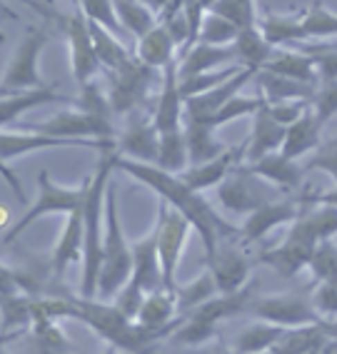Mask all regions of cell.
Listing matches in <instances>:
<instances>
[{
	"instance_id": "obj_5",
	"label": "cell",
	"mask_w": 337,
	"mask_h": 354,
	"mask_svg": "<svg viewBox=\"0 0 337 354\" xmlns=\"http://www.w3.org/2000/svg\"><path fill=\"white\" fill-rule=\"evenodd\" d=\"M88 187H90V177L83 185H78V187H65V185H57L55 180L43 170L38 175V197L33 200L30 209H26V215L20 217L18 222H13V225L3 232V245L15 242V237L26 227H30L35 220H40V217L55 215V212L71 215L73 209L83 207Z\"/></svg>"
},
{
	"instance_id": "obj_44",
	"label": "cell",
	"mask_w": 337,
	"mask_h": 354,
	"mask_svg": "<svg viewBox=\"0 0 337 354\" xmlns=\"http://www.w3.org/2000/svg\"><path fill=\"white\" fill-rule=\"evenodd\" d=\"M302 26H305L307 38H337V13L315 0L305 15H302Z\"/></svg>"
},
{
	"instance_id": "obj_30",
	"label": "cell",
	"mask_w": 337,
	"mask_h": 354,
	"mask_svg": "<svg viewBox=\"0 0 337 354\" xmlns=\"http://www.w3.org/2000/svg\"><path fill=\"white\" fill-rule=\"evenodd\" d=\"M327 342H330V335L325 332L322 322L300 324V327L285 329V335H282L280 342L273 347V352H280V354H318V352H325Z\"/></svg>"
},
{
	"instance_id": "obj_51",
	"label": "cell",
	"mask_w": 337,
	"mask_h": 354,
	"mask_svg": "<svg viewBox=\"0 0 337 354\" xmlns=\"http://www.w3.org/2000/svg\"><path fill=\"white\" fill-rule=\"evenodd\" d=\"M305 53H310L315 60L320 82L337 80V45L335 43H320V45H305Z\"/></svg>"
},
{
	"instance_id": "obj_52",
	"label": "cell",
	"mask_w": 337,
	"mask_h": 354,
	"mask_svg": "<svg viewBox=\"0 0 337 354\" xmlns=\"http://www.w3.org/2000/svg\"><path fill=\"white\" fill-rule=\"evenodd\" d=\"M145 297H147V292L140 287V282H135V279L130 277L125 285L120 287V290L115 292L113 304L125 317H130V319H138V315H140V307H143V302H145Z\"/></svg>"
},
{
	"instance_id": "obj_23",
	"label": "cell",
	"mask_w": 337,
	"mask_h": 354,
	"mask_svg": "<svg viewBox=\"0 0 337 354\" xmlns=\"http://www.w3.org/2000/svg\"><path fill=\"white\" fill-rule=\"evenodd\" d=\"M83 250H85V220H83V207L73 209L65 222L63 234L57 240L55 250H53L51 267L57 277H63V272L71 265L80 262L83 265Z\"/></svg>"
},
{
	"instance_id": "obj_34",
	"label": "cell",
	"mask_w": 337,
	"mask_h": 354,
	"mask_svg": "<svg viewBox=\"0 0 337 354\" xmlns=\"http://www.w3.org/2000/svg\"><path fill=\"white\" fill-rule=\"evenodd\" d=\"M257 28L265 35V40L273 48H285L307 40L302 15H282V13H265L257 20Z\"/></svg>"
},
{
	"instance_id": "obj_43",
	"label": "cell",
	"mask_w": 337,
	"mask_h": 354,
	"mask_svg": "<svg viewBox=\"0 0 337 354\" xmlns=\"http://www.w3.org/2000/svg\"><path fill=\"white\" fill-rule=\"evenodd\" d=\"M242 65H225L220 70H210V73H200V75H190V77H180V93L183 97H192V95H200V93H208V90L217 88L220 82L230 80V77L240 73Z\"/></svg>"
},
{
	"instance_id": "obj_22",
	"label": "cell",
	"mask_w": 337,
	"mask_h": 354,
	"mask_svg": "<svg viewBox=\"0 0 337 354\" xmlns=\"http://www.w3.org/2000/svg\"><path fill=\"white\" fill-rule=\"evenodd\" d=\"M240 162H245V145L235 147V150L228 147L220 158L208 160V162H200V165H190L188 170L180 172V177L188 183V187L203 192L208 187H217Z\"/></svg>"
},
{
	"instance_id": "obj_42",
	"label": "cell",
	"mask_w": 337,
	"mask_h": 354,
	"mask_svg": "<svg viewBox=\"0 0 337 354\" xmlns=\"http://www.w3.org/2000/svg\"><path fill=\"white\" fill-rule=\"evenodd\" d=\"M215 295H220V290H217V282H215V277H212V272L208 270V272H205L203 277L192 279L190 285L178 287L180 315H185V312L195 310V307H200L203 302L212 299Z\"/></svg>"
},
{
	"instance_id": "obj_37",
	"label": "cell",
	"mask_w": 337,
	"mask_h": 354,
	"mask_svg": "<svg viewBox=\"0 0 337 354\" xmlns=\"http://www.w3.org/2000/svg\"><path fill=\"white\" fill-rule=\"evenodd\" d=\"M285 335V327L273 322H257L253 327L242 329L240 335L233 342V349L240 354H257V352H273V347L280 342V337Z\"/></svg>"
},
{
	"instance_id": "obj_39",
	"label": "cell",
	"mask_w": 337,
	"mask_h": 354,
	"mask_svg": "<svg viewBox=\"0 0 337 354\" xmlns=\"http://www.w3.org/2000/svg\"><path fill=\"white\" fill-rule=\"evenodd\" d=\"M273 45L267 43L265 35L260 32V28H245L240 30L235 40V53H237V63L242 68H257L267 63V57L273 55Z\"/></svg>"
},
{
	"instance_id": "obj_2",
	"label": "cell",
	"mask_w": 337,
	"mask_h": 354,
	"mask_svg": "<svg viewBox=\"0 0 337 354\" xmlns=\"http://www.w3.org/2000/svg\"><path fill=\"white\" fill-rule=\"evenodd\" d=\"M118 150H102V160L98 165L95 175L90 177V187L83 203L85 220V250H83V282L80 295L83 297H98V277L102 265V240H105V197H108V180L115 170Z\"/></svg>"
},
{
	"instance_id": "obj_21",
	"label": "cell",
	"mask_w": 337,
	"mask_h": 354,
	"mask_svg": "<svg viewBox=\"0 0 337 354\" xmlns=\"http://www.w3.org/2000/svg\"><path fill=\"white\" fill-rule=\"evenodd\" d=\"M253 175L262 177L265 183H273L282 190H298L302 187V177H305V165H300L298 160L287 158L280 150L270 152V155H262L260 160H253V162H245Z\"/></svg>"
},
{
	"instance_id": "obj_12",
	"label": "cell",
	"mask_w": 337,
	"mask_h": 354,
	"mask_svg": "<svg viewBox=\"0 0 337 354\" xmlns=\"http://www.w3.org/2000/svg\"><path fill=\"white\" fill-rule=\"evenodd\" d=\"M30 130L71 140H115L113 122L108 118H98V115L85 113L80 108L60 110L45 122L30 125Z\"/></svg>"
},
{
	"instance_id": "obj_7",
	"label": "cell",
	"mask_w": 337,
	"mask_h": 354,
	"mask_svg": "<svg viewBox=\"0 0 337 354\" xmlns=\"http://www.w3.org/2000/svg\"><path fill=\"white\" fill-rule=\"evenodd\" d=\"M188 225H190V220L180 209L170 207L165 200H160L155 240H158L160 267H163V285L170 292H178L175 277H178L180 254H183L185 240H188Z\"/></svg>"
},
{
	"instance_id": "obj_15",
	"label": "cell",
	"mask_w": 337,
	"mask_h": 354,
	"mask_svg": "<svg viewBox=\"0 0 337 354\" xmlns=\"http://www.w3.org/2000/svg\"><path fill=\"white\" fill-rule=\"evenodd\" d=\"M208 270L217 282L220 295H233L242 290L250 279V259L240 245H233V240H225L217 245L212 254H208Z\"/></svg>"
},
{
	"instance_id": "obj_40",
	"label": "cell",
	"mask_w": 337,
	"mask_h": 354,
	"mask_svg": "<svg viewBox=\"0 0 337 354\" xmlns=\"http://www.w3.org/2000/svg\"><path fill=\"white\" fill-rule=\"evenodd\" d=\"M155 165L167 172H175V175L188 170V165H190V152H188L185 127L160 135V155H158V162Z\"/></svg>"
},
{
	"instance_id": "obj_3",
	"label": "cell",
	"mask_w": 337,
	"mask_h": 354,
	"mask_svg": "<svg viewBox=\"0 0 337 354\" xmlns=\"http://www.w3.org/2000/svg\"><path fill=\"white\" fill-rule=\"evenodd\" d=\"M133 277V242L125 240L120 215H118V197L115 185H108L105 197V240H102V265L98 277V297L110 299L115 292Z\"/></svg>"
},
{
	"instance_id": "obj_10",
	"label": "cell",
	"mask_w": 337,
	"mask_h": 354,
	"mask_svg": "<svg viewBox=\"0 0 337 354\" xmlns=\"http://www.w3.org/2000/svg\"><path fill=\"white\" fill-rule=\"evenodd\" d=\"M248 312L257 319L280 324V327H300V324L322 322L325 317L312 307L310 297H300V295H267L250 302Z\"/></svg>"
},
{
	"instance_id": "obj_20",
	"label": "cell",
	"mask_w": 337,
	"mask_h": 354,
	"mask_svg": "<svg viewBox=\"0 0 337 354\" xmlns=\"http://www.w3.org/2000/svg\"><path fill=\"white\" fill-rule=\"evenodd\" d=\"M75 302L80 307V322L93 327V332L100 335L105 342H110V344H115V342L120 339L125 335V329L130 327V322H133L115 304L98 302V297H80Z\"/></svg>"
},
{
	"instance_id": "obj_1",
	"label": "cell",
	"mask_w": 337,
	"mask_h": 354,
	"mask_svg": "<svg viewBox=\"0 0 337 354\" xmlns=\"http://www.w3.org/2000/svg\"><path fill=\"white\" fill-rule=\"evenodd\" d=\"M115 170H122L127 175L138 180V183L147 185L150 190L158 192L163 200H165L170 207L180 209L188 220H190V227H195V232L200 234V240L205 245V252L212 254L217 250V245L225 240H237L240 237V227L230 225L228 220L217 215L212 205L203 197V192L188 187L183 177L175 175V172H167L163 167L153 162H140V160H130L122 158L118 152V160H115Z\"/></svg>"
},
{
	"instance_id": "obj_56",
	"label": "cell",
	"mask_w": 337,
	"mask_h": 354,
	"mask_svg": "<svg viewBox=\"0 0 337 354\" xmlns=\"http://www.w3.org/2000/svg\"><path fill=\"white\" fill-rule=\"evenodd\" d=\"M312 203H327V205H335V207H337V187H332V190L315 195V197H312Z\"/></svg>"
},
{
	"instance_id": "obj_16",
	"label": "cell",
	"mask_w": 337,
	"mask_h": 354,
	"mask_svg": "<svg viewBox=\"0 0 337 354\" xmlns=\"http://www.w3.org/2000/svg\"><path fill=\"white\" fill-rule=\"evenodd\" d=\"M255 75H257V68H242L240 73H235L230 80L220 82L217 88L208 90V93H200V95L185 97V118H188V120L210 122L212 115L223 108L228 100H233L237 93H242V88H245L250 80H255Z\"/></svg>"
},
{
	"instance_id": "obj_26",
	"label": "cell",
	"mask_w": 337,
	"mask_h": 354,
	"mask_svg": "<svg viewBox=\"0 0 337 354\" xmlns=\"http://www.w3.org/2000/svg\"><path fill=\"white\" fill-rule=\"evenodd\" d=\"M63 100H68V97L60 95L53 85L33 88V90H18V93H3V100H0V122H3V127H10L13 122H18V118L26 110L40 108V105H48V102H63Z\"/></svg>"
},
{
	"instance_id": "obj_4",
	"label": "cell",
	"mask_w": 337,
	"mask_h": 354,
	"mask_svg": "<svg viewBox=\"0 0 337 354\" xmlns=\"http://www.w3.org/2000/svg\"><path fill=\"white\" fill-rule=\"evenodd\" d=\"M253 292L255 285H245L242 290L233 292V295H215L212 299L203 302L195 310L185 312L180 327L172 332L170 339L180 347H195V344H203V342L212 339L217 324L225 317L240 315L242 310H248L250 302H253Z\"/></svg>"
},
{
	"instance_id": "obj_13",
	"label": "cell",
	"mask_w": 337,
	"mask_h": 354,
	"mask_svg": "<svg viewBox=\"0 0 337 354\" xmlns=\"http://www.w3.org/2000/svg\"><path fill=\"white\" fill-rule=\"evenodd\" d=\"M262 177L253 175L245 165H237L235 170L217 185V200L225 209L237 215H250L270 200V190L260 185Z\"/></svg>"
},
{
	"instance_id": "obj_35",
	"label": "cell",
	"mask_w": 337,
	"mask_h": 354,
	"mask_svg": "<svg viewBox=\"0 0 337 354\" xmlns=\"http://www.w3.org/2000/svg\"><path fill=\"white\" fill-rule=\"evenodd\" d=\"M215 130L210 122L188 120L185 118V138H188V152H190V165L208 162V160L220 158L228 147L215 140Z\"/></svg>"
},
{
	"instance_id": "obj_41",
	"label": "cell",
	"mask_w": 337,
	"mask_h": 354,
	"mask_svg": "<svg viewBox=\"0 0 337 354\" xmlns=\"http://www.w3.org/2000/svg\"><path fill=\"white\" fill-rule=\"evenodd\" d=\"M237 35H240V28H237L235 23H230L223 15L208 10V13L203 15L200 30H197V43L230 45V43H235Z\"/></svg>"
},
{
	"instance_id": "obj_27",
	"label": "cell",
	"mask_w": 337,
	"mask_h": 354,
	"mask_svg": "<svg viewBox=\"0 0 337 354\" xmlns=\"http://www.w3.org/2000/svg\"><path fill=\"white\" fill-rule=\"evenodd\" d=\"M178 43L170 35V30L165 28V23H158L150 32H145L143 38H138V50L135 55L140 57L143 63L150 65V68L163 70L165 65L175 63L178 60Z\"/></svg>"
},
{
	"instance_id": "obj_47",
	"label": "cell",
	"mask_w": 337,
	"mask_h": 354,
	"mask_svg": "<svg viewBox=\"0 0 337 354\" xmlns=\"http://www.w3.org/2000/svg\"><path fill=\"white\" fill-rule=\"evenodd\" d=\"M310 270L312 279L320 282V279H330L337 277V245L332 240H320L318 247H315V252L310 257Z\"/></svg>"
},
{
	"instance_id": "obj_6",
	"label": "cell",
	"mask_w": 337,
	"mask_h": 354,
	"mask_svg": "<svg viewBox=\"0 0 337 354\" xmlns=\"http://www.w3.org/2000/svg\"><path fill=\"white\" fill-rule=\"evenodd\" d=\"M320 237L315 234L312 225L307 222L305 212L295 222H290V232L280 245L270 247L260 254V259L267 267H273L275 272L282 277H295L310 265V257L318 247Z\"/></svg>"
},
{
	"instance_id": "obj_46",
	"label": "cell",
	"mask_w": 337,
	"mask_h": 354,
	"mask_svg": "<svg viewBox=\"0 0 337 354\" xmlns=\"http://www.w3.org/2000/svg\"><path fill=\"white\" fill-rule=\"evenodd\" d=\"M262 105H265V97H245L237 93L233 100H228L223 108L212 115L210 125L220 127V125H228V122L237 120V118H245V115H255Z\"/></svg>"
},
{
	"instance_id": "obj_54",
	"label": "cell",
	"mask_w": 337,
	"mask_h": 354,
	"mask_svg": "<svg viewBox=\"0 0 337 354\" xmlns=\"http://www.w3.org/2000/svg\"><path fill=\"white\" fill-rule=\"evenodd\" d=\"M312 307L322 317H337V277L320 279L310 295Z\"/></svg>"
},
{
	"instance_id": "obj_29",
	"label": "cell",
	"mask_w": 337,
	"mask_h": 354,
	"mask_svg": "<svg viewBox=\"0 0 337 354\" xmlns=\"http://www.w3.org/2000/svg\"><path fill=\"white\" fill-rule=\"evenodd\" d=\"M257 85L262 90V97L265 102H287V100H310L312 93L318 85H310V82L293 80V77L277 75L273 70L260 68L257 75H255Z\"/></svg>"
},
{
	"instance_id": "obj_57",
	"label": "cell",
	"mask_w": 337,
	"mask_h": 354,
	"mask_svg": "<svg viewBox=\"0 0 337 354\" xmlns=\"http://www.w3.org/2000/svg\"><path fill=\"white\" fill-rule=\"evenodd\" d=\"M325 332L330 335V339H337V317H330V319H322Z\"/></svg>"
},
{
	"instance_id": "obj_53",
	"label": "cell",
	"mask_w": 337,
	"mask_h": 354,
	"mask_svg": "<svg viewBox=\"0 0 337 354\" xmlns=\"http://www.w3.org/2000/svg\"><path fill=\"white\" fill-rule=\"evenodd\" d=\"M310 170H320V172H325V175H330L337 185V135L330 140H325V142H320L315 155L305 162V172H310Z\"/></svg>"
},
{
	"instance_id": "obj_24",
	"label": "cell",
	"mask_w": 337,
	"mask_h": 354,
	"mask_svg": "<svg viewBox=\"0 0 337 354\" xmlns=\"http://www.w3.org/2000/svg\"><path fill=\"white\" fill-rule=\"evenodd\" d=\"M287 125L277 122L273 115L267 113V108L262 105L257 113L253 115V133L245 140V162L260 160L262 155L277 152L285 142Z\"/></svg>"
},
{
	"instance_id": "obj_19",
	"label": "cell",
	"mask_w": 337,
	"mask_h": 354,
	"mask_svg": "<svg viewBox=\"0 0 337 354\" xmlns=\"http://www.w3.org/2000/svg\"><path fill=\"white\" fill-rule=\"evenodd\" d=\"M115 150L122 158L140 160V162H158L160 155V130L153 118H135L130 125L118 135Z\"/></svg>"
},
{
	"instance_id": "obj_55",
	"label": "cell",
	"mask_w": 337,
	"mask_h": 354,
	"mask_svg": "<svg viewBox=\"0 0 337 354\" xmlns=\"http://www.w3.org/2000/svg\"><path fill=\"white\" fill-rule=\"evenodd\" d=\"M267 113L273 115L275 120L282 122V125H293L298 118L307 113L310 108V100H287V102H265Z\"/></svg>"
},
{
	"instance_id": "obj_14",
	"label": "cell",
	"mask_w": 337,
	"mask_h": 354,
	"mask_svg": "<svg viewBox=\"0 0 337 354\" xmlns=\"http://www.w3.org/2000/svg\"><path fill=\"white\" fill-rule=\"evenodd\" d=\"M65 32H68V43H71L73 77H75L78 85L83 88V85H88V82L93 80V75L98 73L100 60H98L93 32H90V18L80 8L65 20Z\"/></svg>"
},
{
	"instance_id": "obj_33",
	"label": "cell",
	"mask_w": 337,
	"mask_h": 354,
	"mask_svg": "<svg viewBox=\"0 0 337 354\" xmlns=\"http://www.w3.org/2000/svg\"><path fill=\"white\" fill-rule=\"evenodd\" d=\"M178 292L160 287V290L147 292L145 302L140 307V315H138V322L150 324V327H170V324L183 322V317H178Z\"/></svg>"
},
{
	"instance_id": "obj_58",
	"label": "cell",
	"mask_w": 337,
	"mask_h": 354,
	"mask_svg": "<svg viewBox=\"0 0 337 354\" xmlns=\"http://www.w3.org/2000/svg\"><path fill=\"white\" fill-rule=\"evenodd\" d=\"M145 6H150L158 15H163V10H165L167 6H170V0H143Z\"/></svg>"
},
{
	"instance_id": "obj_17",
	"label": "cell",
	"mask_w": 337,
	"mask_h": 354,
	"mask_svg": "<svg viewBox=\"0 0 337 354\" xmlns=\"http://www.w3.org/2000/svg\"><path fill=\"white\" fill-rule=\"evenodd\" d=\"M302 215V203L295 200H273L265 203L262 207H257L255 212H250L245 225L240 227V242L250 245V242L262 240L265 234H270L273 230H277L280 225L295 222Z\"/></svg>"
},
{
	"instance_id": "obj_36",
	"label": "cell",
	"mask_w": 337,
	"mask_h": 354,
	"mask_svg": "<svg viewBox=\"0 0 337 354\" xmlns=\"http://www.w3.org/2000/svg\"><path fill=\"white\" fill-rule=\"evenodd\" d=\"M90 32H93L98 60H100V65L108 70V73L122 70L135 57L133 53L122 45V40L118 38V32H113L110 28L100 26V23H95V20H90Z\"/></svg>"
},
{
	"instance_id": "obj_32",
	"label": "cell",
	"mask_w": 337,
	"mask_h": 354,
	"mask_svg": "<svg viewBox=\"0 0 337 354\" xmlns=\"http://www.w3.org/2000/svg\"><path fill=\"white\" fill-rule=\"evenodd\" d=\"M320 130H322V125L318 122L312 108H307V113L302 118H298L293 125H287L285 142H282L280 152L287 155V158L298 160L302 155H307V152L318 150V145L322 142L320 140Z\"/></svg>"
},
{
	"instance_id": "obj_11",
	"label": "cell",
	"mask_w": 337,
	"mask_h": 354,
	"mask_svg": "<svg viewBox=\"0 0 337 354\" xmlns=\"http://www.w3.org/2000/svg\"><path fill=\"white\" fill-rule=\"evenodd\" d=\"M51 150V147H95V150H110L115 147V140H71V138H55V135L38 133V130H10L3 127L0 133V158L3 162L26 155L35 150Z\"/></svg>"
},
{
	"instance_id": "obj_18",
	"label": "cell",
	"mask_w": 337,
	"mask_h": 354,
	"mask_svg": "<svg viewBox=\"0 0 337 354\" xmlns=\"http://www.w3.org/2000/svg\"><path fill=\"white\" fill-rule=\"evenodd\" d=\"M153 120L160 135L185 127V97L180 93L178 60L163 68V88H160L158 102H155Z\"/></svg>"
},
{
	"instance_id": "obj_45",
	"label": "cell",
	"mask_w": 337,
	"mask_h": 354,
	"mask_svg": "<svg viewBox=\"0 0 337 354\" xmlns=\"http://www.w3.org/2000/svg\"><path fill=\"white\" fill-rule=\"evenodd\" d=\"M212 13L223 15L230 23H235L240 30L245 28H257V8L255 0H217L215 6L210 8Z\"/></svg>"
},
{
	"instance_id": "obj_8",
	"label": "cell",
	"mask_w": 337,
	"mask_h": 354,
	"mask_svg": "<svg viewBox=\"0 0 337 354\" xmlns=\"http://www.w3.org/2000/svg\"><path fill=\"white\" fill-rule=\"evenodd\" d=\"M158 73H163V70L145 65L138 55L122 70L108 73L110 75L108 97H110V105H113V113L130 115L133 110L140 108L143 102L147 100V93L153 88V82L158 80Z\"/></svg>"
},
{
	"instance_id": "obj_28",
	"label": "cell",
	"mask_w": 337,
	"mask_h": 354,
	"mask_svg": "<svg viewBox=\"0 0 337 354\" xmlns=\"http://www.w3.org/2000/svg\"><path fill=\"white\" fill-rule=\"evenodd\" d=\"M133 279L140 282L145 292L160 290L163 285V267H160L158 240L155 232L140 242H133Z\"/></svg>"
},
{
	"instance_id": "obj_25",
	"label": "cell",
	"mask_w": 337,
	"mask_h": 354,
	"mask_svg": "<svg viewBox=\"0 0 337 354\" xmlns=\"http://www.w3.org/2000/svg\"><path fill=\"white\" fill-rule=\"evenodd\" d=\"M237 60L235 43L230 45H212V43H195L185 55L178 57V75L190 77L200 75V73H210V70H220Z\"/></svg>"
},
{
	"instance_id": "obj_48",
	"label": "cell",
	"mask_w": 337,
	"mask_h": 354,
	"mask_svg": "<svg viewBox=\"0 0 337 354\" xmlns=\"http://www.w3.org/2000/svg\"><path fill=\"white\" fill-rule=\"evenodd\" d=\"M305 217L320 240H332V237L337 234V207L335 205L312 203V207L305 209Z\"/></svg>"
},
{
	"instance_id": "obj_31",
	"label": "cell",
	"mask_w": 337,
	"mask_h": 354,
	"mask_svg": "<svg viewBox=\"0 0 337 354\" xmlns=\"http://www.w3.org/2000/svg\"><path fill=\"white\" fill-rule=\"evenodd\" d=\"M265 70H273L277 75L293 77V80L310 82L318 85V70H315V60L310 53L305 50H287V48H275L273 55L267 57V63L262 65Z\"/></svg>"
},
{
	"instance_id": "obj_49",
	"label": "cell",
	"mask_w": 337,
	"mask_h": 354,
	"mask_svg": "<svg viewBox=\"0 0 337 354\" xmlns=\"http://www.w3.org/2000/svg\"><path fill=\"white\" fill-rule=\"evenodd\" d=\"M310 108L318 118L320 125L332 120L337 115V80L332 82H318V88L310 97Z\"/></svg>"
},
{
	"instance_id": "obj_38",
	"label": "cell",
	"mask_w": 337,
	"mask_h": 354,
	"mask_svg": "<svg viewBox=\"0 0 337 354\" xmlns=\"http://www.w3.org/2000/svg\"><path fill=\"white\" fill-rule=\"evenodd\" d=\"M115 13H118V20L125 28V32L135 38H143L160 23V15L143 0H115Z\"/></svg>"
},
{
	"instance_id": "obj_9",
	"label": "cell",
	"mask_w": 337,
	"mask_h": 354,
	"mask_svg": "<svg viewBox=\"0 0 337 354\" xmlns=\"http://www.w3.org/2000/svg\"><path fill=\"white\" fill-rule=\"evenodd\" d=\"M48 32L40 26H30L20 40L18 50H15L13 60L3 73V93H18V90H33V88H45V80L40 77L38 60L40 53L45 50Z\"/></svg>"
},
{
	"instance_id": "obj_50",
	"label": "cell",
	"mask_w": 337,
	"mask_h": 354,
	"mask_svg": "<svg viewBox=\"0 0 337 354\" xmlns=\"http://www.w3.org/2000/svg\"><path fill=\"white\" fill-rule=\"evenodd\" d=\"M78 8L88 15L90 20H95L100 26L110 28L113 32H125V28L120 26L118 13H115V0H78Z\"/></svg>"
}]
</instances>
